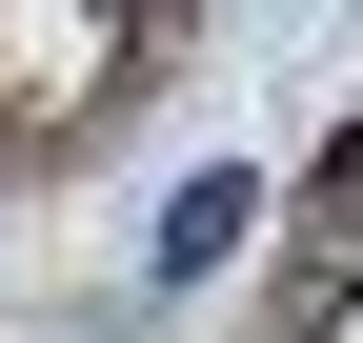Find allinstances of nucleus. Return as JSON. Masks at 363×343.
Instances as JSON below:
<instances>
[{"mask_svg": "<svg viewBox=\"0 0 363 343\" xmlns=\"http://www.w3.org/2000/svg\"><path fill=\"white\" fill-rule=\"evenodd\" d=\"M242 223H262V202H242V182H182V223H162V263H182V283H202V263H222V242H242Z\"/></svg>", "mask_w": 363, "mask_h": 343, "instance_id": "f257e3e1", "label": "nucleus"}]
</instances>
